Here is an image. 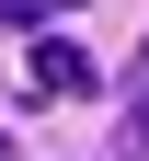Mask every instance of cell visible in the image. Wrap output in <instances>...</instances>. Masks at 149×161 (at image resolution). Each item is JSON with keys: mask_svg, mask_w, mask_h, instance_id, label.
Here are the masks:
<instances>
[{"mask_svg": "<svg viewBox=\"0 0 149 161\" xmlns=\"http://www.w3.org/2000/svg\"><path fill=\"white\" fill-rule=\"evenodd\" d=\"M35 92H57V104H69V92H92V58H80L69 35H46V46H35Z\"/></svg>", "mask_w": 149, "mask_h": 161, "instance_id": "obj_1", "label": "cell"}, {"mask_svg": "<svg viewBox=\"0 0 149 161\" xmlns=\"http://www.w3.org/2000/svg\"><path fill=\"white\" fill-rule=\"evenodd\" d=\"M57 12H80V0H0V23H57Z\"/></svg>", "mask_w": 149, "mask_h": 161, "instance_id": "obj_2", "label": "cell"}, {"mask_svg": "<svg viewBox=\"0 0 149 161\" xmlns=\"http://www.w3.org/2000/svg\"><path fill=\"white\" fill-rule=\"evenodd\" d=\"M126 150L149 161V69H138V104H126Z\"/></svg>", "mask_w": 149, "mask_h": 161, "instance_id": "obj_3", "label": "cell"}]
</instances>
